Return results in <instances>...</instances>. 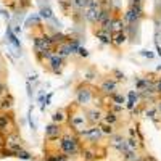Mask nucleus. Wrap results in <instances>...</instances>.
<instances>
[{
  "mask_svg": "<svg viewBox=\"0 0 161 161\" xmlns=\"http://www.w3.org/2000/svg\"><path fill=\"white\" fill-rule=\"evenodd\" d=\"M82 147H84V142L80 139V136L73 132L71 129H66L61 139L58 140V150L64 153L69 159H76L77 156H80Z\"/></svg>",
  "mask_w": 161,
  "mask_h": 161,
  "instance_id": "nucleus-1",
  "label": "nucleus"
},
{
  "mask_svg": "<svg viewBox=\"0 0 161 161\" xmlns=\"http://www.w3.org/2000/svg\"><path fill=\"white\" fill-rule=\"evenodd\" d=\"M100 97L95 84L86 82V80H79L74 86V103L80 108H87L95 103V100Z\"/></svg>",
  "mask_w": 161,
  "mask_h": 161,
  "instance_id": "nucleus-2",
  "label": "nucleus"
},
{
  "mask_svg": "<svg viewBox=\"0 0 161 161\" xmlns=\"http://www.w3.org/2000/svg\"><path fill=\"white\" fill-rule=\"evenodd\" d=\"M66 108H68V121H66V127L71 129V130L76 132V134L84 132V130L89 127V123H87L84 108L77 106L74 102H73L71 105H68Z\"/></svg>",
  "mask_w": 161,
  "mask_h": 161,
  "instance_id": "nucleus-3",
  "label": "nucleus"
},
{
  "mask_svg": "<svg viewBox=\"0 0 161 161\" xmlns=\"http://www.w3.org/2000/svg\"><path fill=\"white\" fill-rule=\"evenodd\" d=\"M80 139H82L84 145H102L106 137L103 136V132L100 129V124L98 126H89L84 132L79 134Z\"/></svg>",
  "mask_w": 161,
  "mask_h": 161,
  "instance_id": "nucleus-4",
  "label": "nucleus"
},
{
  "mask_svg": "<svg viewBox=\"0 0 161 161\" xmlns=\"http://www.w3.org/2000/svg\"><path fill=\"white\" fill-rule=\"evenodd\" d=\"M100 13H102V2L100 0H90L89 5L86 7V10L82 11V19H84L86 24L93 28L98 21Z\"/></svg>",
  "mask_w": 161,
  "mask_h": 161,
  "instance_id": "nucleus-5",
  "label": "nucleus"
},
{
  "mask_svg": "<svg viewBox=\"0 0 161 161\" xmlns=\"http://www.w3.org/2000/svg\"><path fill=\"white\" fill-rule=\"evenodd\" d=\"M156 77L158 73H147L143 76H136L134 77V86L136 90H156Z\"/></svg>",
  "mask_w": 161,
  "mask_h": 161,
  "instance_id": "nucleus-6",
  "label": "nucleus"
},
{
  "mask_svg": "<svg viewBox=\"0 0 161 161\" xmlns=\"http://www.w3.org/2000/svg\"><path fill=\"white\" fill-rule=\"evenodd\" d=\"M106 147L102 145H84L82 152H80V158L82 161H100L102 158H105Z\"/></svg>",
  "mask_w": 161,
  "mask_h": 161,
  "instance_id": "nucleus-7",
  "label": "nucleus"
},
{
  "mask_svg": "<svg viewBox=\"0 0 161 161\" xmlns=\"http://www.w3.org/2000/svg\"><path fill=\"white\" fill-rule=\"evenodd\" d=\"M66 64H68V60H64L63 57L57 55V53H53V55H52L42 66H44V68H45L50 74L60 76V74L63 73V69L66 68Z\"/></svg>",
  "mask_w": 161,
  "mask_h": 161,
  "instance_id": "nucleus-8",
  "label": "nucleus"
},
{
  "mask_svg": "<svg viewBox=\"0 0 161 161\" xmlns=\"http://www.w3.org/2000/svg\"><path fill=\"white\" fill-rule=\"evenodd\" d=\"M119 89V84L116 82V80L108 74V76H102L98 79V82H97V90L102 97H110L111 93L118 92Z\"/></svg>",
  "mask_w": 161,
  "mask_h": 161,
  "instance_id": "nucleus-9",
  "label": "nucleus"
},
{
  "mask_svg": "<svg viewBox=\"0 0 161 161\" xmlns=\"http://www.w3.org/2000/svg\"><path fill=\"white\" fill-rule=\"evenodd\" d=\"M106 147H110L111 150H114L118 155H123L124 152H127V142H126V136L123 132H114L111 137L106 139Z\"/></svg>",
  "mask_w": 161,
  "mask_h": 161,
  "instance_id": "nucleus-10",
  "label": "nucleus"
},
{
  "mask_svg": "<svg viewBox=\"0 0 161 161\" xmlns=\"http://www.w3.org/2000/svg\"><path fill=\"white\" fill-rule=\"evenodd\" d=\"M64 130H66V126L52 123V121H50V123L45 126V129H44V139H45L47 143H52V142H55V140H60L61 136L64 134Z\"/></svg>",
  "mask_w": 161,
  "mask_h": 161,
  "instance_id": "nucleus-11",
  "label": "nucleus"
},
{
  "mask_svg": "<svg viewBox=\"0 0 161 161\" xmlns=\"http://www.w3.org/2000/svg\"><path fill=\"white\" fill-rule=\"evenodd\" d=\"M84 113H86V118H87V123L89 126H98L103 119V113H105V108L100 105H92V106H87L84 108Z\"/></svg>",
  "mask_w": 161,
  "mask_h": 161,
  "instance_id": "nucleus-12",
  "label": "nucleus"
},
{
  "mask_svg": "<svg viewBox=\"0 0 161 161\" xmlns=\"http://www.w3.org/2000/svg\"><path fill=\"white\" fill-rule=\"evenodd\" d=\"M16 127L15 113L13 111H0V134L7 136L11 132V129Z\"/></svg>",
  "mask_w": 161,
  "mask_h": 161,
  "instance_id": "nucleus-13",
  "label": "nucleus"
},
{
  "mask_svg": "<svg viewBox=\"0 0 161 161\" xmlns=\"http://www.w3.org/2000/svg\"><path fill=\"white\" fill-rule=\"evenodd\" d=\"M5 40L15 48V53L18 57H21V52H23V47H21V40H19V36L15 34V31H13L11 26H7L5 29Z\"/></svg>",
  "mask_w": 161,
  "mask_h": 161,
  "instance_id": "nucleus-14",
  "label": "nucleus"
},
{
  "mask_svg": "<svg viewBox=\"0 0 161 161\" xmlns=\"http://www.w3.org/2000/svg\"><path fill=\"white\" fill-rule=\"evenodd\" d=\"M92 32H93L95 39L98 40V42H100L102 45H108V47H111L113 32H110V31H105V29H102V28H97V26H93V28H92Z\"/></svg>",
  "mask_w": 161,
  "mask_h": 161,
  "instance_id": "nucleus-15",
  "label": "nucleus"
},
{
  "mask_svg": "<svg viewBox=\"0 0 161 161\" xmlns=\"http://www.w3.org/2000/svg\"><path fill=\"white\" fill-rule=\"evenodd\" d=\"M126 105H124V108H126V111H132L134 108H136L137 105H140L142 103V100H140V93H139V90H136V89H132V90H127V95H126Z\"/></svg>",
  "mask_w": 161,
  "mask_h": 161,
  "instance_id": "nucleus-16",
  "label": "nucleus"
},
{
  "mask_svg": "<svg viewBox=\"0 0 161 161\" xmlns=\"http://www.w3.org/2000/svg\"><path fill=\"white\" fill-rule=\"evenodd\" d=\"M123 11H119L114 8L113 11V18H111V32H119V31H126V23L123 19Z\"/></svg>",
  "mask_w": 161,
  "mask_h": 161,
  "instance_id": "nucleus-17",
  "label": "nucleus"
},
{
  "mask_svg": "<svg viewBox=\"0 0 161 161\" xmlns=\"http://www.w3.org/2000/svg\"><path fill=\"white\" fill-rule=\"evenodd\" d=\"M102 123H106V124H111L114 127H119L121 124H123V118H121V114H116L114 111H111L110 108H105Z\"/></svg>",
  "mask_w": 161,
  "mask_h": 161,
  "instance_id": "nucleus-18",
  "label": "nucleus"
},
{
  "mask_svg": "<svg viewBox=\"0 0 161 161\" xmlns=\"http://www.w3.org/2000/svg\"><path fill=\"white\" fill-rule=\"evenodd\" d=\"M42 18H40L39 13H32V15H29L28 18H26L24 21V28L26 29H32V31H37L40 28H44V24H42Z\"/></svg>",
  "mask_w": 161,
  "mask_h": 161,
  "instance_id": "nucleus-19",
  "label": "nucleus"
},
{
  "mask_svg": "<svg viewBox=\"0 0 161 161\" xmlns=\"http://www.w3.org/2000/svg\"><path fill=\"white\" fill-rule=\"evenodd\" d=\"M129 42V37L126 34V31H119V32H113V40H111V47L114 50H123V47Z\"/></svg>",
  "mask_w": 161,
  "mask_h": 161,
  "instance_id": "nucleus-20",
  "label": "nucleus"
},
{
  "mask_svg": "<svg viewBox=\"0 0 161 161\" xmlns=\"http://www.w3.org/2000/svg\"><path fill=\"white\" fill-rule=\"evenodd\" d=\"M39 15H40V18H42L44 21H53V23H57L55 13H53V10H52V7L48 3H42V5H40ZM57 24H60V23H57Z\"/></svg>",
  "mask_w": 161,
  "mask_h": 161,
  "instance_id": "nucleus-21",
  "label": "nucleus"
},
{
  "mask_svg": "<svg viewBox=\"0 0 161 161\" xmlns=\"http://www.w3.org/2000/svg\"><path fill=\"white\" fill-rule=\"evenodd\" d=\"M52 123H57V124H63L66 126V121H68V108H58L52 113Z\"/></svg>",
  "mask_w": 161,
  "mask_h": 161,
  "instance_id": "nucleus-22",
  "label": "nucleus"
},
{
  "mask_svg": "<svg viewBox=\"0 0 161 161\" xmlns=\"http://www.w3.org/2000/svg\"><path fill=\"white\" fill-rule=\"evenodd\" d=\"M50 36H52V42H53V48H55L57 45L60 44H64V42H68V39H69V34H64L58 29L55 31H50Z\"/></svg>",
  "mask_w": 161,
  "mask_h": 161,
  "instance_id": "nucleus-23",
  "label": "nucleus"
},
{
  "mask_svg": "<svg viewBox=\"0 0 161 161\" xmlns=\"http://www.w3.org/2000/svg\"><path fill=\"white\" fill-rule=\"evenodd\" d=\"M13 106H15V97L11 93L0 97V111H11Z\"/></svg>",
  "mask_w": 161,
  "mask_h": 161,
  "instance_id": "nucleus-24",
  "label": "nucleus"
},
{
  "mask_svg": "<svg viewBox=\"0 0 161 161\" xmlns=\"http://www.w3.org/2000/svg\"><path fill=\"white\" fill-rule=\"evenodd\" d=\"M126 142H127V148L129 150H134V152H145V143H142L137 137H126Z\"/></svg>",
  "mask_w": 161,
  "mask_h": 161,
  "instance_id": "nucleus-25",
  "label": "nucleus"
},
{
  "mask_svg": "<svg viewBox=\"0 0 161 161\" xmlns=\"http://www.w3.org/2000/svg\"><path fill=\"white\" fill-rule=\"evenodd\" d=\"M44 161H69V158L64 153H61L60 150H53V152H47L44 156Z\"/></svg>",
  "mask_w": 161,
  "mask_h": 161,
  "instance_id": "nucleus-26",
  "label": "nucleus"
},
{
  "mask_svg": "<svg viewBox=\"0 0 161 161\" xmlns=\"http://www.w3.org/2000/svg\"><path fill=\"white\" fill-rule=\"evenodd\" d=\"M55 53L57 55H60V57H63L64 60H68V58H71L73 57V52H71V48H69V45H68V42H64V44H60V45H57L55 48Z\"/></svg>",
  "mask_w": 161,
  "mask_h": 161,
  "instance_id": "nucleus-27",
  "label": "nucleus"
},
{
  "mask_svg": "<svg viewBox=\"0 0 161 161\" xmlns=\"http://www.w3.org/2000/svg\"><path fill=\"white\" fill-rule=\"evenodd\" d=\"M57 2H58V8H60V11L63 13V15L71 16L73 13H74V8H73L71 0H57Z\"/></svg>",
  "mask_w": 161,
  "mask_h": 161,
  "instance_id": "nucleus-28",
  "label": "nucleus"
},
{
  "mask_svg": "<svg viewBox=\"0 0 161 161\" xmlns=\"http://www.w3.org/2000/svg\"><path fill=\"white\" fill-rule=\"evenodd\" d=\"M98 79H100V74H98V71H97L95 68H87V69L84 71V77H82V80H86V82L93 84V82H97Z\"/></svg>",
  "mask_w": 161,
  "mask_h": 161,
  "instance_id": "nucleus-29",
  "label": "nucleus"
},
{
  "mask_svg": "<svg viewBox=\"0 0 161 161\" xmlns=\"http://www.w3.org/2000/svg\"><path fill=\"white\" fill-rule=\"evenodd\" d=\"M143 156L142 152H134V150H127L121 155V159L123 161H140Z\"/></svg>",
  "mask_w": 161,
  "mask_h": 161,
  "instance_id": "nucleus-30",
  "label": "nucleus"
},
{
  "mask_svg": "<svg viewBox=\"0 0 161 161\" xmlns=\"http://www.w3.org/2000/svg\"><path fill=\"white\" fill-rule=\"evenodd\" d=\"M68 45H69V48H71V52H73V57L77 55L79 47L82 45V44H80V37H79V36H69V39H68Z\"/></svg>",
  "mask_w": 161,
  "mask_h": 161,
  "instance_id": "nucleus-31",
  "label": "nucleus"
},
{
  "mask_svg": "<svg viewBox=\"0 0 161 161\" xmlns=\"http://www.w3.org/2000/svg\"><path fill=\"white\" fill-rule=\"evenodd\" d=\"M110 76L116 80L118 84L126 82V74H124V71H123V69H119V68H113V69L110 71Z\"/></svg>",
  "mask_w": 161,
  "mask_h": 161,
  "instance_id": "nucleus-32",
  "label": "nucleus"
},
{
  "mask_svg": "<svg viewBox=\"0 0 161 161\" xmlns=\"http://www.w3.org/2000/svg\"><path fill=\"white\" fill-rule=\"evenodd\" d=\"M108 100H110V103H118V105H126V95L124 93H121L119 90L118 92H114V93H111V95L108 97Z\"/></svg>",
  "mask_w": 161,
  "mask_h": 161,
  "instance_id": "nucleus-33",
  "label": "nucleus"
},
{
  "mask_svg": "<svg viewBox=\"0 0 161 161\" xmlns=\"http://www.w3.org/2000/svg\"><path fill=\"white\" fill-rule=\"evenodd\" d=\"M15 158H18V159H24V161H34V159H36V156H34L31 152L24 150V148L15 152Z\"/></svg>",
  "mask_w": 161,
  "mask_h": 161,
  "instance_id": "nucleus-34",
  "label": "nucleus"
},
{
  "mask_svg": "<svg viewBox=\"0 0 161 161\" xmlns=\"http://www.w3.org/2000/svg\"><path fill=\"white\" fill-rule=\"evenodd\" d=\"M100 129H102L103 136H105L106 139L111 137L114 132H118V127H114V126H111V124H106V123H100Z\"/></svg>",
  "mask_w": 161,
  "mask_h": 161,
  "instance_id": "nucleus-35",
  "label": "nucleus"
},
{
  "mask_svg": "<svg viewBox=\"0 0 161 161\" xmlns=\"http://www.w3.org/2000/svg\"><path fill=\"white\" fill-rule=\"evenodd\" d=\"M89 2H90V0H71L74 13H82L86 10V7L89 5Z\"/></svg>",
  "mask_w": 161,
  "mask_h": 161,
  "instance_id": "nucleus-36",
  "label": "nucleus"
},
{
  "mask_svg": "<svg viewBox=\"0 0 161 161\" xmlns=\"http://www.w3.org/2000/svg\"><path fill=\"white\" fill-rule=\"evenodd\" d=\"M106 108H110L111 111H114L116 114H123L124 111H126V108H124V105H118V103H110Z\"/></svg>",
  "mask_w": 161,
  "mask_h": 161,
  "instance_id": "nucleus-37",
  "label": "nucleus"
},
{
  "mask_svg": "<svg viewBox=\"0 0 161 161\" xmlns=\"http://www.w3.org/2000/svg\"><path fill=\"white\" fill-rule=\"evenodd\" d=\"M77 57H79V58H82V60H86V58H89V57H90V52H89L84 45H80V47H79V50H77Z\"/></svg>",
  "mask_w": 161,
  "mask_h": 161,
  "instance_id": "nucleus-38",
  "label": "nucleus"
},
{
  "mask_svg": "<svg viewBox=\"0 0 161 161\" xmlns=\"http://www.w3.org/2000/svg\"><path fill=\"white\" fill-rule=\"evenodd\" d=\"M7 93H10V89H8V84H7V80H0V97H3L7 95Z\"/></svg>",
  "mask_w": 161,
  "mask_h": 161,
  "instance_id": "nucleus-39",
  "label": "nucleus"
},
{
  "mask_svg": "<svg viewBox=\"0 0 161 161\" xmlns=\"http://www.w3.org/2000/svg\"><path fill=\"white\" fill-rule=\"evenodd\" d=\"M37 100H39V103H40V110L45 111V105H44V102H45V90H40V92H39Z\"/></svg>",
  "mask_w": 161,
  "mask_h": 161,
  "instance_id": "nucleus-40",
  "label": "nucleus"
},
{
  "mask_svg": "<svg viewBox=\"0 0 161 161\" xmlns=\"http://www.w3.org/2000/svg\"><path fill=\"white\" fill-rule=\"evenodd\" d=\"M140 55L145 57V58H148V60H153V58L156 57V53H153V52L148 50V48H143V50H140Z\"/></svg>",
  "mask_w": 161,
  "mask_h": 161,
  "instance_id": "nucleus-41",
  "label": "nucleus"
},
{
  "mask_svg": "<svg viewBox=\"0 0 161 161\" xmlns=\"http://www.w3.org/2000/svg\"><path fill=\"white\" fill-rule=\"evenodd\" d=\"M32 3V0H18V8L19 10H26V8H29Z\"/></svg>",
  "mask_w": 161,
  "mask_h": 161,
  "instance_id": "nucleus-42",
  "label": "nucleus"
},
{
  "mask_svg": "<svg viewBox=\"0 0 161 161\" xmlns=\"http://www.w3.org/2000/svg\"><path fill=\"white\" fill-rule=\"evenodd\" d=\"M127 137H137V130H136V126H129L127 127Z\"/></svg>",
  "mask_w": 161,
  "mask_h": 161,
  "instance_id": "nucleus-43",
  "label": "nucleus"
},
{
  "mask_svg": "<svg viewBox=\"0 0 161 161\" xmlns=\"http://www.w3.org/2000/svg\"><path fill=\"white\" fill-rule=\"evenodd\" d=\"M156 93L161 97V73H159L158 77H156Z\"/></svg>",
  "mask_w": 161,
  "mask_h": 161,
  "instance_id": "nucleus-44",
  "label": "nucleus"
},
{
  "mask_svg": "<svg viewBox=\"0 0 161 161\" xmlns=\"http://www.w3.org/2000/svg\"><path fill=\"white\" fill-rule=\"evenodd\" d=\"M52 97H53V92H48L47 95H45V102H44V105H45V108L50 105V102H52Z\"/></svg>",
  "mask_w": 161,
  "mask_h": 161,
  "instance_id": "nucleus-45",
  "label": "nucleus"
},
{
  "mask_svg": "<svg viewBox=\"0 0 161 161\" xmlns=\"http://www.w3.org/2000/svg\"><path fill=\"white\" fill-rule=\"evenodd\" d=\"M26 89H28V97L31 98V97H32V86H31V82H29V80L26 82Z\"/></svg>",
  "mask_w": 161,
  "mask_h": 161,
  "instance_id": "nucleus-46",
  "label": "nucleus"
},
{
  "mask_svg": "<svg viewBox=\"0 0 161 161\" xmlns=\"http://www.w3.org/2000/svg\"><path fill=\"white\" fill-rule=\"evenodd\" d=\"M155 106H156V110H158V114L161 116V97L156 100V103H155Z\"/></svg>",
  "mask_w": 161,
  "mask_h": 161,
  "instance_id": "nucleus-47",
  "label": "nucleus"
},
{
  "mask_svg": "<svg viewBox=\"0 0 161 161\" xmlns=\"http://www.w3.org/2000/svg\"><path fill=\"white\" fill-rule=\"evenodd\" d=\"M142 158H143L145 161H158V159H156L155 156H152V155H143Z\"/></svg>",
  "mask_w": 161,
  "mask_h": 161,
  "instance_id": "nucleus-48",
  "label": "nucleus"
},
{
  "mask_svg": "<svg viewBox=\"0 0 161 161\" xmlns=\"http://www.w3.org/2000/svg\"><path fill=\"white\" fill-rule=\"evenodd\" d=\"M13 31H15V34H16V36H21V26H19V24H16L15 28H13Z\"/></svg>",
  "mask_w": 161,
  "mask_h": 161,
  "instance_id": "nucleus-49",
  "label": "nucleus"
},
{
  "mask_svg": "<svg viewBox=\"0 0 161 161\" xmlns=\"http://www.w3.org/2000/svg\"><path fill=\"white\" fill-rule=\"evenodd\" d=\"M3 147H5V137L0 134V148H3Z\"/></svg>",
  "mask_w": 161,
  "mask_h": 161,
  "instance_id": "nucleus-50",
  "label": "nucleus"
},
{
  "mask_svg": "<svg viewBox=\"0 0 161 161\" xmlns=\"http://www.w3.org/2000/svg\"><path fill=\"white\" fill-rule=\"evenodd\" d=\"M3 71H5V64L2 61V57H0V73H3Z\"/></svg>",
  "mask_w": 161,
  "mask_h": 161,
  "instance_id": "nucleus-51",
  "label": "nucleus"
},
{
  "mask_svg": "<svg viewBox=\"0 0 161 161\" xmlns=\"http://www.w3.org/2000/svg\"><path fill=\"white\" fill-rule=\"evenodd\" d=\"M156 73H158V74L161 73V64H159V66H158V68H156Z\"/></svg>",
  "mask_w": 161,
  "mask_h": 161,
  "instance_id": "nucleus-52",
  "label": "nucleus"
},
{
  "mask_svg": "<svg viewBox=\"0 0 161 161\" xmlns=\"http://www.w3.org/2000/svg\"><path fill=\"white\" fill-rule=\"evenodd\" d=\"M0 80H3V73H0Z\"/></svg>",
  "mask_w": 161,
  "mask_h": 161,
  "instance_id": "nucleus-53",
  "label": "nucleus"
},
{
  "mask_svg": "<svg viewBox=\"0 0 161 161\" xmlns=\"http://www.w3.org/2000/svg\"><path fill=\"white\" fill-rule=\"evenodd\" d=\"M140 161H145V159H143V158H142V159H140Z\"/></svg>",
  "mask_w": 161,
  "mask_h": 161,
  "instance_id": "nucleus-54",
  "label": "nucleus"
},
{
  "mask_svg": "<svg viewBox=\"0 0 161 161\" xmlns=\"http://www.w3.org/2000/svg\"><path fill=\"white\" fill-rule=\"evenodd\" d=\"M0 57H2V52H0Z\"/></svg>",
  "mask_w": 161,
  "mask_h": 161,
  "instance_id": "nucleus-55",
  "label": "nucleus"
},
{
  "mask_svg": "<svg viewBox=\"0 0 161 161\" xmlns=\"http://www.w3.org/2000/svg\"><path fill=\"white\" fill-rule=\"evenodd\" d=\"M5 2H10V0H5Z\"/></svg>",
  "mask_w": 161,
  "mask_h": 161,
  "instance_id": "nucleus-56",
  "label": "nucleus"
}]
</instances>
